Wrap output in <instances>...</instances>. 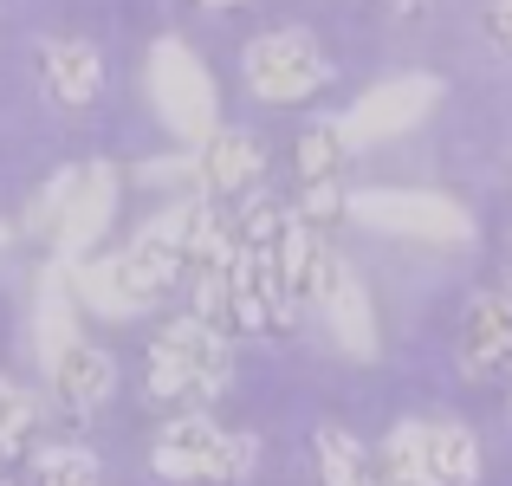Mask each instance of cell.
I'll use <instances>...</instances> for the list:
<instances>
[{"label":"cell","instance_id":"cell-14","mask_svg":"<svg viewBox=\"0 0 512 486\" xmlns=\"http://www.w3.org/2000/svg\"><path fill=\"white\" fill-rule=\"evenodd\" d=\"M461 357L467 376H493L512 363V292H474L461 318Z\"/></svg>","mask_w":512,"mask_h":486},{"label":"cell","instance_id":"cell-18","mask_svg":"<svg viewBox=\"0 0 512 486\" xmlns=\"http://www.w3.org/2000/svg\"><path fill=\"white\" fill-rule=\"evenodd\" d=\"M39 422H46L39 389H26L20 376H0V454H20L39 435Z\"/></svg>","mask_w":512,"mask_h":486},{"label":"cell","instance_id":"cell-9","mask_svg":"<svg viewBox=\"0 0 512 486\" xmlns=\"http://www.w3.org/2000/svg\"><path fill=\"white\" fill-rule=\"evenodd\" d=\"M46 383L52 396H59L65 415H78V422H91V415L104 409V402L117 396V363L104 344H91V337H72V344L59 350V357L46 363Z\"/></svg>","mask_w":512,"mask_h":486},{"label":"cell","instance_id":"cell-16","mask_svg":"<svg viewBox=\"0 0 512 486\" xmlns=\"http://www.w3.org/2000/svg\"><path fill=\"white\" fill-rule=\"evenodd\" d=\"M428 486H480V441L461 422H428Z\"/></svg>","mask_w":512,"mask_h":486},{"label":"cell","instance_id":"cell-10","mask_svg":"<svg viewBox=\"0 0 512 486\" xmlns=\"http://www.w3.org/2000/svg\"><path fill=\"white\" fill-rule=\"evenodd\" d=\"M312 305L325 312V324H331V337H338L344 357H357V363L376 357V312H370V292H363V279L350 273L338 253L325 260V279H318Z\"/></svg>","mask_w":512,"mask_h":486},{"label":"cell","instance_id":"cell-29","mask_svg":"<svg viewBox=\"0 0 512 486\" xmlns=\"http://www.w3.org/2000/svg\"><path fill=\"white\" fill-rule=\"evenodd\" d=\"M506 253H512V247H506Z\"/></svg>","mask_w":512,"mask_h":486},{"label":"cell","instance_id":"cell-11","mask_svg":"<svg viewBox=\"0 0 512 486\" xmlns=\"http://www.w3.org/2000/svg\"><path fill=\"white\" fill-rule=\"evenodd\" d=\"M39 85L59 111H91L98 104V85H104V59L91 39L78 33H52L39 39Z\"/></svg>","mask_w":512,"mask_h":486},{"label":"cell","instance_id":"cell-24","mask_svg":"<svg viewBox=\"0 0 512 486\" xmlns=\"http://www.w3.org/2000/svg\"><path fill=\"white\" fill-rule=\"evenodd\" d=\"M480 33H487V46L512 59V0H487V13H480Z\"/></svg>","mask_w":512,"mask_h":486},{"label":"cell","instance_id":"cell-21","mask_svg":"<svg viewBox=\"0 0 512 486\" xmlns=\"http://www.w3.org/2000/svg\"><path fill=\"white\" fill-rule=\"evenodd\" d=\"M72 188H78V169H59L46 188H39L33 201H26V234H59V221H65V201H72Z\"/></svg>","mask_w":512,"mask_h":486},{"label":"cell","instance_id":"cell-22","mask_svg":"<svg viewBox=\"0 0 512 486\" xmlns=\"http://www.w3.org/2000/svg\"><path fill=\"white\" fill-rule=\"evenodd\" d=\"M137 182L150 188H182V195H195V150L182 143V156H163V162H143Z\"/></svg>","mask_w":512,"mask_h":486},{"label":"cell","instance_id":"cell-15","mask_svg":"<svg viewBox=\"0 0 512 486\" xmlns=\"http://www.w3.org/2000/svg\"><path fill=\"white\" fill-rule=\"evenodd\" d=\"M78 331V292H72V273H65V260H52L46 273H39V299H33V350H39V370H46L52 357H59Z\"/></svg>","mask_w":512,"mask_h":486},{"label":"cell","instance_id":"cell-5","mask_svg":"<svg viewBox=\"0 0 512 486\" xmlns=\"http://www.w3.org/2000/svg\"><path fill=\"white\" fill-rule=\"evenodd\" d=\"M240 72H247V91L260 104H305L331 85V59L318 52V39L305 33V26H273V33H260L240 52Z\"/></svg>","mask_w":512,"mask_h":486},{"label":"cell","instance_id":"cell-25","mask_svg":"<svg viewBox=\"0 0 512 486\" xmlns=\"http://www.w3.org/2000/svg\"><path fill=\"white\" fill-rule=\"evenodd\" d=\"M383 7H389V20H422L435 0H383Z\"/></svg>","mask_w":512,"mask_h":486},{"label":"cell","instance_id":"cell-19","mask_svg":"<svg viewBox=\"0 0 512 486\" xmlns=\"http://www.w3.org/2000/svg\"><path fill=\"white\" fill-rule=\"evenodd\" d=\"M33 480L39 486H104L98 454L78 448V441H52V448L33 454Z\"/></svg>","mask_w":512,"mask_h":486},{"label":"cell","instance_id":"cell-17","mask_svg":"<svg viewBox=\"0 0 512 486\" xmlns=\"http://www.w3.org/2000/svg\"><path fill=\"white\" fill-rule=\"evenodd\" d=\"M312 454H318V480L325 486H370V454H363V441L350 428H318Z\"/></svg>","mask_w":512,"mask_h":486},{"label":"cell","instance_id":"cell-4","mask_svg":"<svg viewBox=\"0 0 512 486\" xmlns=\"http://www.w3.org/2000/svg\"><path fill=\"white\" fill-rule=\"evenodd\" d=\"M344 214L376 227V234L422 240V247H467L474 240V214L461 201L435 195V188H357L344 201Z\"/></svg>","mask_w":512,"mask_h":486},{"label":"cell","instance_id":"cell-28","mask_svg":"<svg viewBox=\"0 0 512 486\" xmlns=\"http://www.w3.org/2000/svg\"><path fill=\"white\" fill-rule=\"evenodd\" d=\"M0 486H13V480H0Z\"/></svg>","mask_w":512,"mask_h":486},{"label":"cell","instance_id":"cell-1","mask_svg":"<svg viewBox=\"0 0 512 486\" xmlns=\"http://www.w3.org/2000/svg\"><path fill=\"white\" fill-rule=\"evenodd\" d=\"M227 383H234V344L221 324L182 312L156 331L150 370H143V389L156 402H214Z\"/></svg>","mask_w":512,"mask_h":486},{"label":"cell","instance_id":"cell-2","mask_svg":"<svg viewBox=\"0 0 512 486\" xmlns=\"http://www.w3.org/2000/svg\"><path fill=\"white\" fill-rule=\"evenodd\" d=\"M150 467L175 486H240L260 467V441L240 435V428H221L201 409H188V415L163 422V435L150 448Z\"/></svg>","mask_w":512,"mask_h":486},{"label":"cell","instance_id":"cell-20","mask_svg":"<svg viewBox=\"0 0 512 486\" xmlns=\"http://www.w3.org/2000/svg\"><path fill=\"white\" fill-rule=\"evenodd\" d=\"M344 156H350L344 130L338 124H312L299 137V182H331V175L344 169Z\"/></svg>","mask_w":512,"mask_h":486},{"label":"cell","instance_id":"cell-6","mask_svg":"<svg viewBox=\"0 0 512 486\" xmlns=\"http://www.w3.org/2000/svg\"><path fill=\"white\" fill-rule=\"evenodd\" d=\"M435 104H441V78L402 72V78H383V85L363 91V98L338 117V130H344L350 150H370V143H389V137H402V130H415Z\"/></svg>","mask_w":512,"mask_h":486},{"label":"cell","instance_id":"cell-26","mask_svg":"<svg viewBox=\"0 0 512 486\" xmlns=\"http://www.w3.org/2000/svg\"><path fill=\"white\" fill-rule=\"evenodd\" d=\"M201 7H247V0H201Z\"/></svg>","mask_w":512,"mask_h":486},{"label":"cell","instance_id":"cell-7","mask_svg":"<svg viewBox=\"0 0 512 486\" xmlns=\"http://www.w3.org/2000/svg\"><path fill=\"white\" fill-rule=\"evenodd\" d=\"M182 221H188V195H175L163 214H150V221L117 247V266L130 273V286H137L150 305L182 279Z\"/></svg>","mask_w":512,"mask_h":486},{"label":"cell","instance_id":"cell-3","mask_svg":"<svg viewBox=\"0 0 512 486\" xmlns=\"http://www.w3.org/2000/svg\"><path fill=\"white\" fill-rule=\"evenodd\" d=\"M143 85H150V104H156V117H163V130H169L175 143H188V150L221 124V91H214V72L195 59L188 39H175V33L156 39L150 59H143Z\"/></svg>","mask_w":512,"mask_h":486},{"label":"cell","instance_id":"cell-12","mask_svg":"<svg viewBox=\"0 0 512 486\" xmlns=\"http://www.w3.org/2000/svg\"><path fill=\"white\" fill-rule=\"evenodd\" d=\"M266 175V156L253 143V130H227L214 124L208 137L195 143V195H247Z\"/></svg>","mask_w":512,"mask_h":486},{"label":"cell","instance_id":"cell-13","mask_svg":"<svg viewBox=\"0 0 512 486\" xmlns=\"http://www.w3.org/2000/svg\"><path fill=\"white\" fill-rule=\"evenodd\" d=\"M65 273H72L78 312H98V318H117V324H130V318L150 312V299L130 286V273L117 266V253H85V260H72Z\"/></svg>","mask_w":512,"mask_h":486},{"label":"cell","instance_id":"cell-27","mask_svg":"<svg viewBox=\"0 0 512 486\" xmlns=\"http://www.w3.org/2000/svg\"><path fill=\"white\" fill-rule=\"evenodd\" d=\"M7 240H13V227H7V221H0V253H7Z\"/></svg>","mask_w":512,"mask_h":486},{"label":"cell","instance_id":"cell-23","mask_svg":"<svg viewBox=\"0 0 512 486\" xmlns=\"http://www.w3.org/2000/svg\"><path fill=\"white\" fill-rule=\"evenodd\" d=\"M344 182H338V175H331V182H305V195H299V214H305V221H312V227H325V221H338V214H344Z\"/></svg>","mask_w":512,"mask_h":486},{"label":"cell","instance_id":"cell-8","mask_svg":"<svg viewBox=\"0 0 512 486\" xmlns=\"http://www.w3.org/2000/svg\"><path fill=\"white\" fill-rule=\"evenodd\" d=\"M117 195H124V175H117L111 162H85V169H78V188H72V201H65V221H59V234H52V247H59L65 266L85 260V253H98V240L111 234V221H117Z\"/></svg>","mask_w":512,"mask_h":486}]
</instances>
